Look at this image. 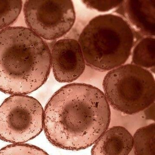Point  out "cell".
Masks as SVG:
<instances>
[{"mask_svg": "<svg viewBox=\"0 0 155 155\" xmlns=\"http://www.w3.org/2000/svg\"><path fill=\"white\" fill-rule=\"evenodd\" d=\"M147 120L155 121V102L142 111Z\"/></svg>", "mask_w": 155, "mask_h": 155, "instance_id": "obj_16", "label": "cell"}, {"mask_svg": "<svg viewBox=\"0 0 155 155\" xmlns=\"http://www.w3.org/2000/svg\"><path fill=\"white\" fill-rule=\"evenodd\" d=\"M131 64L145 69H154L155 38L145 37L137 44L133 50Z\"/></svg>", "mask_w": 155, "mask_h": 155, "instance_id": "obj_10", "label": "cell"}, {"mask_svg": "<svg viewBox=\"0 0 155 155\" xmlns=\"http://www.w3.org/2000/svg\"><path fill=\"white\" fill-rule=\"evenodd\" d=\"M50 53L51 68L58 82H73L84 72L85 61L80 45L76 40H59L54 44Z\"/></svg>", "mask_w": 155, "mask_h": 155, "instance_id": "obj_7", "label": "cell"}, {"mask_svg": "<svg viewBox=\"0 0 155 155\" xmlns=\"http://www.w3.org/2000/svg\"><path fill=\"white\" fill-rule=\"evenodd\" d=\"M110 107L104 94L91 85L73 83L55 92L44 110V129L58 148L85 149L109 127Z\"/></svg>", "mask_w": 155, "mask_h": 155, "instance_id": "obj_1", "label": "cell"}, {"mask_svg": "<svg viewBox=\"0 0 155 155\" xmlns=\"http://www.w3.org/2000/svg\"><path fill=\"white\" fill-rule=\"evenodd\" d=\"M124 1H83L88 8L96 9L101 12H105L119 7L122 5Z\"/></svg>", "mask_w": 155, "mask_h": 155, "instance_id": "obj_15", "label": "cell"}, {"mask_svg": "<svg viewBox=\"0 0 155 155\" xmlns=\"http://www.w3.org/2000/svg\"><path fill=\"white\" fill-rule=\"evenodd\" d=\"M103 88L112 108L124 114H138L155 101L153 75L147 69L132 64L109 71L103 81Z\"/></svg>", "mask_w": 155, "mask_h": 155, "instance_id": "obj_4", "label": "cell"}, {"mask_svg": "<svg viewBox=\"0 0 155 155\" xmlns=\"http://www.w3.org/2000/svg\"><path fill=\"white\" fill-rule=\"evenodd\" d=\"M23 9L28 28L47 40L64 36L75 21L74 5L70 0H28Z\"/></svg>", "mask_w": 155, "mask_h": 155, "instance_id": "obj_6", "label": "cell"}, {"mask_svg": "<svg viewBox=\"0 0 155 155\" xmlns=\"http://www.w3.org/2000/svg\"><path fill=\"white\" fill-rule=\"evenodd\" d=\"M110 111V127H122L126 129L133 136L138 129L147 125L148 121L145 119L142 111L129 115L118 111L112 108Z\"/></svg>", "mask_w": 155, "mask_h": 155, "instance_id": "obj_12", "label": "cell"}, {"mask_svg": "<svg viewBox=\"0 0 155 155\" xmlns=\"http://www.w3.org/2000/svg\"><path fill=\"white\" fill-rule=\"evenodd\" d=\"M154 123L140 127L134 133V148L135 155H155Z\"/></svg>", "mask_w": 155, "mask_h": 155, "instance_id": "obj_11", "label": "cell"}, {"mask_svg": "<svg viewBox=\"0 0 155 155\" xmlns=\"http://www.w3.org/2000/svg\"><path fill=\"white\" fill-rule=\"evenodd\" d=\"M135 38L134 30L126 20L108 14L92 19L83 30L78 42L87 65L103 72L127 61Z\"/></svg>", "mask_w": 155, "mask_h": 155, "instance_id": "obj_3", "label": "cell"}, {"mask_svg": "<svg viewBox=\"0 0 155 155\" xmlns=\"http://www.w3.org/2000/svg\"><path fill=\"white\" fill-rule=\"evenodd\" d=\"M44 110L38 101L13 95L0 106V139L14 144L34 139L44 129Z\"/></svg>", "mask_w": 155, "mask_h": 155, "instance_id": "obj_5", "label": "cell"}, {"mask_svg": "<svg viewBox=\"0 0 155 155\" xmlns=\"http://www.w3.org/2000/svg\"><path fill=\"white\" fill-rule=\"evenodd\" d=\"M22 1L0 0V30L9 27L15 22L20 14Z\"/></svg>", "mask_w": 155, "mask_h": 155, "instance_id": "obj_13", "label": "cell"}, {"mask_svg": "<svg viewBox=\"0 0 155 155\" xmlns=\"http://www.w3.org/2000/svg\"><path fill=\"white\" fill-rule=\"evenodd\" d=\"M154 0H132L124 2L121 12L134 30L140 34L152 37L155 36Z\"/></svg>", "mask_w": 155, "mask_h": 155, "instance_id": "obj_8", "label": "cell"}, {"mask_svg": "<svg viewBox=\"0 0 155 155\" xmlns=\"http://www.w3.org/2000/svg\"><path fill=\"white\" fill-rule=\"evenodd\" d=\"M0 155H49L42 149L26 144H13L0 150Z\"/></svg>", "mask_w": 155, "mask_h": 155, "instance_id": "obj_14", "label": "cell"}, {"mask_svg": "<svg viewBox=\"0 0 155 155\" xmlns=\"http://www.w3.org/2000/svg\"><path fill=\"white\" fill-rule=\"evenodd\" d=\"M134 147V138L125 128L110 127L94 144L92 155H129Z\"/></svg>", "mask_w": 155, "mask_h": 155, "instance_id": "obj_9", "label": "cell"}, {"mask_svg": "<svg viewBox=\"0 0 155 155\" xmlns=\"http://www.w3.org/2000/svg\"><path fill=\"white\" fill-rule=\"evenodd\" d=\"M51 53L40 37L28 28L0 30V91L26 95L40 87L51 71Z\"/></svg>", "mask_w": 155, "mask_h": 155, "instance_id": "obj_2", "label": "cell"}]
</instances>
